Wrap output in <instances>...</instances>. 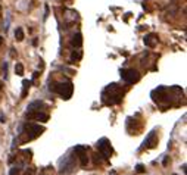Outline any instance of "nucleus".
I'll list each match as a JSON object with an SVG mask.
<instances>
[{"instance_id":"1","label":"nucleus","mask_w":187,"mask_h":175,"mask_svg":"<svg viewBox=\"0 0 187 175\" xmlns=\"http://www.w3.org/2000/svg\"><path fill=\"white\" fill-rule=\"evenodd\" d=\"M124 97V91L118 84H109L108 87L102 91V102L105 103L106 106H113L122 102Z\"/></svg>"},{"instance_id":"2","label":"nucleus","mask_w":187,"mask_h":175,"mask_svg":"<svg viewBox=\"0 0 187 175\" xmlns=\"http://www.w3.org/2000/svg\"><path fill=\"white\" fill-rule=\"evenodd\" d=\"M43 132H44V127H40L38 124H25L21 134H19V141L21 143L31 141V140L40 137Z\"/></svg>"},{"instance_id":"3","label":"nucleus","mask_w":187,"mask_h":175,"mask_svg":"<svg viewBox=\"0 0 187 175\" xmlns=\"http://www.w3.org/2000/svg\"><path fill=\"white\" fill-rule=\"evenodd\" d=\"M50 90L52 91H56L58 94L63 99V100H69L71 96H72V91H74V86L71 81H63V82H55L53 87L50 86Z\"/></svg>"},{"instance_id":"4","label":"nucleus","mask_w":187,"mask_h":175,"mask_svg":"<svg viewBox=\"0 0 187 175\" xmlns=\"http://www.w3.org/2000/svg\"><path fill=\"white\" fill-rule=\"evenodd\" d=\"M121 78L127 84H134L140 80V74H139V71L131 69V68L130 69H121Z\"/></svg>"},{"instance_id":"5","label":"nucleus","mask_w":187,"mask_h":175,"mask_svg":"<svg viewBox=\"0 0 187 175\" xmlns=\"http://www.w3.org/2000/svg\"><path fill=\"white\" fill-rule=\"evenodd\" d=\"M97 149L99 152H100V154L105 158V159H109L111 158V154H112V146H111V141L108 139H100L97 141Z\"/></svg>"},{"instance_id":"6","label":"nucleus","mask_w":187,"mask_h":175,"mask_svg":"<svg viewBox=\"0 0 187 175\" xmlns=\"http://www.w3.org/2000/svg\"><path fill=\"white\" fill-rule=\"evenodd\" d=\"M74 153L78 154V158H80V162H81V166H87V163H89V158H87V149L82 146H77L74 149Z\"/></svg>"},{"instance_id":"7","label":"nucleus","mask_w":187,"mask_h":175,"mask_svg":"<svg viewBox=\"0 0 187 175\" xmlns=\"http://www.w3.org/2000/svg\"><path fill=\"white\" fill-rule=\"evenodd\" d=\"M158 144V137H156V132L155 131H152L146 137V140L143 141V146H142V149H153V147L156 146Z\"/></svg>"},{"instance_id":"8","label":"nucleus","mask_w":187,"mask_h":175,"mask_svg":"<svg viewBox=\"0 0 187 175\" xmlns=\"http://www.w3.org/2000/svg\"><path fill=\"white\" fill-rule=\"evenodd\" d=\"M27 119H36V121H41V122H47L49 121V115L47 113H43V112H27V115H25Z\"/></svg>"},{"instance_id":"9","label":"nucleus","mask_w":187,"mask_h":175,"mask_svg":"<svg viewBox=\"0 0 187 175\" xmlns=\"http://www.w3.org/2000/svg\"><path fill=\"white\" fill-rule=\"evenodd\" d=\"M62 162H63V165H62V169L59 171L60 174H68V172H71L72 168H74V165H75L74 161H72L71 158H65Z\"/></svg>"},{"instance_id":"10","label":"nucleus","mask_w":187,"mask_h":175,"mask_svg":"<svg viewBox=\"0 0 187 175\" xmlns=\"http://www.w3.org/2000/svg\"><path fill=\"white\" fill-rule=\"evenodd\" d=\"M143 41H144V44H146L147 47H152V49H153L158 43V37L155 36V34H147V36L143 38Z\"/></svg>"},{"instance_id":"11","label":"nucleus","mask_w":187,"mask_h":175,"mask_svg":"<svg viewBox=\"0 0 187 175\" xmlns=\"http://www.w3.org/2000/svg\"><path fill=\"white\" fill-rule=\"evenodd\" d=\"M71 44H72L74 47H81V44H82V36L80 34V32H77V34H74V36H72Z\"/></svg>"},{"instance_id":"12","label":"nucleus","mask_w":187,"mask_h":175,"mask_svg":"<svg viewBox=\"0 0 187 175\" xmlns=\"http://www.w3.org/2000/svg\"><path fill=\"white\" fill-rule=\"evenodd\" d=\"M30 86H31V81L28 80H24L22 81V93H21V97H27V94H28V90H30Z\"/></svg>"},{"instance_id":"13","label":"nucleus","mask_w":187,"mask_h":175,"mask_svg":"<svg viewBox=\"0 0 187 175\" xmlns=\"http://www.w3.org/2000/svg\"><path fill=\"white\" fill-rule=\"evenodd\" d=\"M40 108H43V103L41 102H32L28 106V112H37V110H40Z\"/></svg>"},{"instance_id":"14","label":"nucleus","mask_w":187,"mask_h":175,"mask_svg":"<svg viewBox=\"0 0 187 175\" xmlns=\"http://www.w3.org/2000/svg\"><path fill=\"white\" fill-rule=\"evenodd\" d=\"M82 58V51L81 50H74L72 55H71V62H77Z\"/></svg>"},{"instance_id":"15","label":"nucleus","mask_w":187,"mask_h":175,"mask_svg":"<svg viewBox=\"0 0 187 175\" xmlns=\"http://www.w3.org/2000/svg\"><path fill=\"white\" fill-rule=\"evenodd\" d=\"M15 38L18 40V41H22V40H24V31H22V28H16L15 29Z\"/></svg>"},{"instance_id":"16","label":"nucleus","mask_w":187,"mask_h":175,"mask_svg":"<svg viewBox=\"0 0 187 175\" xmlns=\"http://www.w3.org/2000/svg\"><path fill=\"white\" fill-rule=\"evenodd\" d=\"M21 166L19 165H15V166H12L10 168V171H9V175H19L21 174Z\"/></svg>"},{"instance_id":"17","label":"nucleus","mask_w":187,"mask_h":175,"mask_svg":"<svg viewBox=\"0 0 187 175\" xmlns=\"http://www.w3.org/2000/svg\"><path fill=\"white\" fill-rule=\"evenodd\" d=\"M15 74L16 75H19V77H22L24 75V65L22 63H16L15 65Z\"/></svg>"},{"instance_id":"18","label":"nucleus","mask_w":187,"mask_h":175,"mask_svg":"<svg viewBox=\"0 0 187 175\" xmlns=\"http://www.w3.org/2000/svg\"><path fill=\"white\" fill-rule=\"evenodd\" d=\"M93 156H94V163H102V158H100L102 154L99 156V154L96 153V154H93Z\"/></svg>"},{"instance_id":"19","label":"nucleus","mask_w":187,"mask_h":175,"mask_svg":"<svg viewBox=\"0 0 187 175\" xmlns=\"http://www.w3.org/2000/svg\"><path fill=\"white\" fill-rule=\"evenodd\" d=\"M135 171H137L139 174H143V172H144V166H143V165H137V166H135Z\"/></svg>"},{"instance_id":"20","label":"nucleus","mask_w":187,"mask_h":175,"mask_svg":"<svg viewBox=\"0 0 187 175\" xmlns=\"http://www.w3.org/2000/svg\"><path fill=\"white\" fill-rule=\"evenodd\" d=\"M34 172H36V169H34V168H30L24 175H34Z\"/></svg>"},{"instance_id":"21","label":"nucleus","mask_w":187,"mask_h":175,"mask_svg":"<svg viewBox=\"0 0 187 175\" xmlns=\"http://www.w3.org/2000/svg\"><path fill=\"white\" fill-rule=\"evenodd\" d=\"M2 90H3V82L0 81V91H2Z\"/></svg>"},{"instance_id":"22","label":"nucleus","mask_w":187,"mask_h":175,"mask_svg":"<svg viewBox=\"0 0 187 175\" xmlns=\"http://www.w3.org/2000/svg\"><path fill=\"white\" fill-rule=\"evenodd\" d=\"M2 44H3V37L0 36V46H2Z\"/></svg>"},{"instance_id":"23","label":"nucleus","mask_w":187,"mask_h":175,"mask_svg":"<svg viewBox=\"0 0 187 175\" xmlns=\"http://www.w3.org/2000/svg\"><path fill=\"white\" fill-rule=\"evenodd\" d=\"M111 175H116V172H113V171H112V172H111Z\"/></svg>"},{"instance_id":"24","label":"nucleus","mask_w":187,"mask_h":175,"mask_svg":"<svg viewBox=\"0 0 187 175\" xmlns=\"http://www.w3.org/2000/svg\"><path fill=\"white\" fill-rule=\"evenodd\" d=\"M174 175H175V174H174Z\"/></svg>"}]
</instances>
